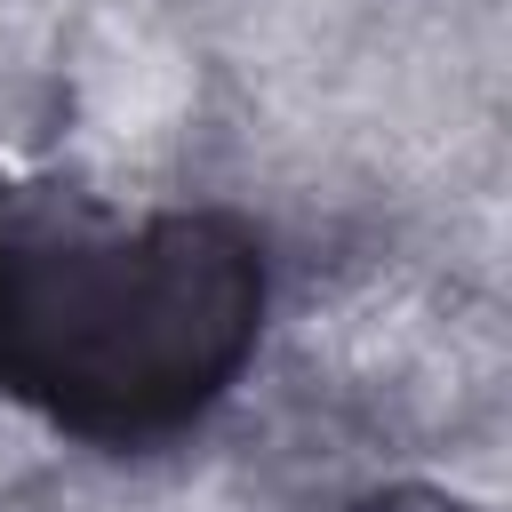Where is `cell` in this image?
I'll list each match as a JSON object with an SVG mask.
<instances>
[{
	"label": "cell",
	"mask_w": 512,
	"mask_h": 512,
	"mask_svg": "<svg viewBox=\"0 0 512 512\" xmlns=\"http://www.w3.org/2000/svg\"><path fill=\"white\" fill-rule=\"evenodd\" d=\"M264 304L272 256L232 208L0 184V400L104 456L192 432L248 376Z\"/></svg>",
	"instance_id": "cell-1"
},
{
	"label": "cell",
	"mask_w": 512,
	"mask_h": 512,
	"mask_svg": "<svg viewBox=\"0 0 512 512\" xmlns=\"http://www.w3.org/2000/svg\"><path fill=\"white\" fill-rule=\"evenodd\" d=\"M352 512H480V504H464L448 488H424V480H392V488H368Z\"/></svg>",
	"instance_id": "cell-2"
}]
</instances>
